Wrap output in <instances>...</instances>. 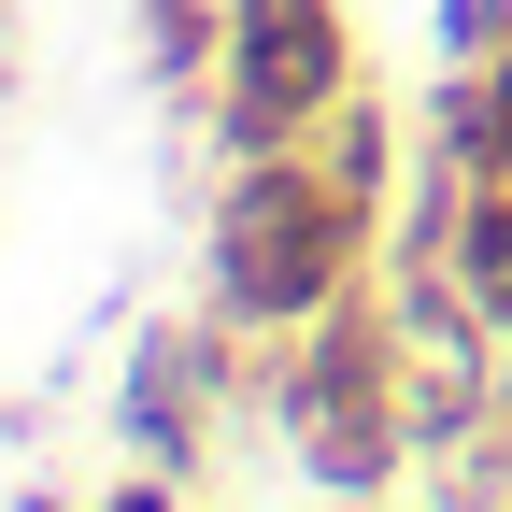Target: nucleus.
Segmentation results:
<instances>
[{
    "label": "nucleus",
    "mask_w": 512,
    "mask_h": 512,
    "mask_svg": "<svg viewBox=\"0 0 512 512\" xmlns=\"http://www.w3.org/2000/svg\"><path fill=\"white\" fill-rule=\"evenodd\" d=\"M370 271H384V214L313 143L214 171V200H200V299L242 342H285V328H313V313H342Z\"/></svg>",
    "instance_id": "obj_1"
},
{
    "label": "nucleus",
    "mask_w": 512,
    "mask_h": 512,
    "mask_svg": "<svg viewBox=\"0 0 512 512\" xmlns=\"http://www.w3.org/2000/svg\"><path fill=\"white\" fill-rule=\"evenodd\" d=\"M256 413H271L285 470L313 498H399L413 484V399H399V356H384V299L356 285L342 313H313V328L271 342V384H256Z\"/></svg>",
    "instance_id": "obj_2"
},
{
    "label": "nucleus",
    "mask_w": 512,
    "mask_h": 512,
    "mask_svg": "<svg viewBox=\"0 0 512 512\" xmlns=\"http://www.w3.org/2000/svg\"><path fill=\"white\" fill-rule=\"evenodd\" d=\"M342 100H356V15L342 0H228V57H214V100H200L214 171L299 157Z\"/></svg>",
    "instance_id": "obj_3"
},
{
    "label": "nucleus",
    "mask_w": 512,
    "mask_h": 512,
    "mask_svg": "<svg viewBox=\"0 0 512 512\" xmlns=\"http://www.w3.org/2000/svg\"><path fill=\"white\" fill-rule=\"evenodd\" d=\"M256 384H271V342H242L214 299H200V313H157V328L128 342V370H114V441H128L143 470L200 484L214 441L256 413Z\"/></svg>",
    "instance_id": "obj_4"
},
{
    "label": "nucleus",
    "mask_w": 512,
    "mask_h": 512,
    "mask_svg": "<svg viewBox=\"0 0 512 512\" xmlns=\"http://www.w3.org/2000/svg\"><path fill=\"white\" fill-rule=\"evenodd\" d=\"M370 299H384V356H399L413 441L484 427V413H498V356H484V299H470V271H456V256H399V242H384Z\"/></svg>",
    "instance_id": "obj_5"
},
{
    "label": "nucleus",
    "mask_w": 512,
    "mask_h": 512,
    "mask_svg": "<svg viewBox=\"0 0 512 512\" xmlns=\"http://www.w3.org/2000/svg\"><path fill=\"white\" fill-rule=\"evenodd\" d=\"M128 57H143V86H157V100H214L228 0H128Z\"/></svg>",
    "instance_id": "obj_6"
},
{
    "label": "nucleus",
    "mask_w": 512,
    "mask_h": 512,
    "mask_svg": "<svg viewBox=\"0 0 512 512\" xmlns=\"http://www.w3.org/2000/svg\"><path fill=\"white\" fill-rule=\"evenodd\" d=\"M413 143H427V128H399V100H370V86H356L328 128H313V157H328V171L356 185L370 214H399V185H413Z\"/></svg>",
    "instance_id": "obj_7"
},
{
    "label": "nucleus",
    "mask_w": 512,
    "mask_h": 512,
    "mask_svg": "<svg viewBox=\"0 0 512 512\" xmlns=\"http://www.w3.org/2000/svg\"><path fill=\"white\" fill-rule=\"evenodd\" d=\"M427 143H456L484 185H512V43L484 57V72H441L427 86Z\"/></svg>",
    "instance_id": "obj_8"
},
{
    "label": "nucleus",
    "mask_w": 512,
    "mask_h": 512,
    "mask_svg": "<svg viewBox=\"0 0 512 512\" xmlns=\"http://www.w3.org/2000/svg\"><path fill=\"white\" fill-rule=\"evenodd\" d=\"M427 29H441V72H484V57L512 43V0H441Z\"/></svg>",
    "instance_id": "obj_9"
},
{
    "label": "nucleus",
    "mask_w": 512,
    "mask_h": 512,
    "mask_svg": "<svg viewBox=\"0 0 512 512\" xmlns=\"http://www.w3.org/2000/svg\"><path fill=\"white\" fill-rule=\"evenodd\" d=\"M86 512H200V484H171V470H143V456H128V470H114Z\"/></svg>",
    "instance_id": "obj_10"
},
{
    "label": "nucleus",
    "mask_w": 512,
    "mask_h": 512,
    "mask_svg": "<svg viewBox=\"0 0 512 512\" xmlns=\"http://www.w3.org/2000/svg\"><path fill=\"white\" fill-rule=\"evenodd\" d=\"M484 356H498V413H512V285L484 299Z\"/></svg>",
    "instance_id": "obj_11"
}]
</instances>
